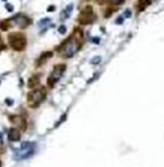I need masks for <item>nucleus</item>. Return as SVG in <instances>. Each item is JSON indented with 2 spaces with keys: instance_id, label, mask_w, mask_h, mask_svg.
<instances>
[{
  "instance_id": "6",
  "label": "nucleus",
  "mask_w": 164,
  "mask_h": 167,
  "mask_svg": "<svg viewBox=\"0 0 164 167\" xmlns=\"http://www.w3.org/2000/svg\"><path fill=\"white\" fill-rule=\"evenodd\" d=\"M95 19V16H94V10L91 7H87L86 9L82 10L81 16H79V22L81 23H91L92 21Z\"/></svg>"
},
{
  "instance_id": "16",
  "label": "nucleus",
  "mask_w": 164,
  "mask_h": 167,
  "mask_svg": "<svg viewBox=\"0 0 164 167\" xmlns=\"http://www.w3.org/2000/svg\"><path fill=\"white\" fill-rule=\"evenodd\" d=\"M65 30H67V29H65V26H60V27H59V32H60V34H64Z\"/></svg>"
},
{
  "instance_id": "17",
  "label": "nucleus",
  "mask_w": 164,
  "mask_h": 167,
  "mask_svg": "<svg viewBox=\"0 0 164 167\" xmlns=\"http://www.w3.org/2000/svg\"><path fill=\"white\" fill-rule=\"evenodd\" d=\"M110 2H112L113 4H120V3L123 2V0H110Z\"/></svg>"
},
{
  "instance_id": "12",
  "label": "nucleus",
  "mask_w": 164,
  "mask_h": 167,
  "mask_svg": "<svg viewBox=\"0 0 164 167\" xmlns=\"http://www.w3.org/2000/svg\"><path fill=\"white\" fill-rule=\"evenodd\" d=\"M73 9V5L72 4H69L67 8H65V10H64V14H63V18H67V17H69V14H71V10Z\"/></svg>"
},
{
  "instance_id": "21",
  "label": "nucleus",
  "mask_w": 164,
  "mask_h": 167,
  "mask_svg": "<svg viewBox=\"0 0 164 167\" xmlns=\"http://www.w3.org/2000/svg\"><path fill=\"white\" fill-rule=\"evenodd\" d=\"M5 46L3 45V43H2V39H0V50H2V49H4Z\"/></svg>"
},
{
  "instance_id": "3",
  "label": "nucleus",
  "mask_w": 164,
  "mask_h": 167,
  "mask_svg": "<svg viewBox=\"0 0 164 167\" xmlns=\"http://www.w3.org/2000/svg\"><path fill=\"white\" fill-rule=\"evenodd\" d=\"M46 96V91L45 89H35L28 94V104L30 107H37L41 102H44Z\"/></svg>"
},
{
  "instance_id": "1",
  "label": "nucleus",
  "mask_w": 164,
  "mask_h": 167,
  "mask_svg": "<svg viewBox=\"0 0 164 167\" xmlns=\"http://www.w3.org/2000/svg\"><path fill=\"white\" fill-rule=\"evenodd\" d=\"M81 49V41L77 40L76 37H69L64 41V44L59 48L60 55L64 58H71Z\"/></svg>"
},
{
  "instance_id": "14",
  "label": "nucleus",
  "mask_w": 164,
  "mask_h": 167,
  "mask_svg": "<svg viewBox=\"0 0 164 167\" xmlns=\"http://www.w3.org/2000/svg\"><path fill=\"white\" fill-rule=\"evenodd\" d=\"M9 21H3L2 23H0V29H2V30H8L9 29Z\"/></svg>"
},
{
  "instance_id": "8",
  "label": "nucleus",
  "mask_w": 164,
  "mask_h": 167,
  "mask_svg": "<svg viewBox=\"0 0 164 167\" xmlns=\"http://www.w3.org/2000/svg\"><path fill=\"white\" fill-rule=\"evenodd\" d=\"M10 121L17 125L21 129H26V120L23 118V116H10Z\"/></svg>"
},
{
  "instance_id": "22",
  "label": "nucleus",
  "mask_w": 164,
  "mask_h": 167,
  "mask_svg": "<svg viewBox=\"0 0 164 167\" xmlns=\"http://www.w3.org/2000/svg\"><path fill=\"white\" fill-rule=\"evenodd\" d=\"M0 166H2V163H0Z\"/></svg>"
},
{
  "instance_id": "23",
  "label": "nucleus",
  "mask_w": 164,
  "mask_h": 167,
  "mask_svg": "<svg viewBox=\"0 0 164 167\" xmlns=\"http://www.w3.org/2000/svg\"><path fill=\"white\" fill-rule=\"evenodd\" d=\"M5 2H7V0H5Z\"/></svg>"
},
{
  "instance_id": "11",
  "label": "nucleus",
  "mask_w": 164,
  "mask_h": 167,
  "mask_svg": "<svg viewBox=\"0 0 164 167\" xmlns=\"http://www.w3.org/2000/svg\"><path fill=\"white\" fill-rule=\"evenodd\" d=\"M37 84H38V77H36V76H33V77H31L28 80V86L30 88H35Z\"/></svg>"
},
{
  "instance_id": "9",
  "label": "nucleus",
  "mask_w": 164,
  "mask_h": 167,
  "mask_svg": "<svg viewBox=\"0 0 164 167\" xmlns=\"http://www.w3.org/2000/svg\"><path fill=\"white\" fill-rule=\"evenodd\" d=\"M8 137L10 142H18L21 139V134H19L18 129H10L8 132Z\"/></svg>"
},
{
  "instance_id": "13",
  "label": "nucleus",
  "mask_w": 164,
  "mask_h": 167,
  "mask_svg": "<svg viewBox=\"0 0 164 167\" xmlns=\"http://www.w3.org/2000/svg\"><path fill=\"white\" fill-rule=\"evenodd\" d=\"M49 23H50V19H49V18H44V19H41V21H40L38 27H45V26H48Z\"/></svg>"
},
{
  "instance_id": "4",
  "label": "nucleus",
  "mask_w": 164,
  "mask_h": 167,
  "mask_svg": "<svg viewBox=\"0 0 164 167\" xmlns=\"http://www.w3.org/2000/svg\"><path fill=\"white\" fill-rule=\"evenodd\" d=\"M9 43H10V46L14 50L21 51L26 48L27 40H26L24 35H22V34H12V35H9Z\"/></svg>"
},
{
  "instance_id": "18",
  "label": "nucleus",
  "mask_w": 164,
  "mask_h": 167,
  "mask_svg": "<svg viewBox=\"0 0 164 167\" xmlns=\"http://www.w3.org/2000/svg\"><path fill=\"white\" fill-rule=\"evenodd\" d=\"M7 9H8L9 12H12V10H13V7H12L10 4H7Z\"/></svg>"
},
{
  "instance_id": "15",
  "label": "nucleus",
  "mask_w": 164,
  "mask_h": 167,
  "mask_svg": "<svg viewBox=\"0 0 164 167\" xmlns=\"http://www.w3.org/2000/svg\"><path fill=\"white\" fill-rule=\"evenodd\" d=\"M98 62H100V57H95L94 59H91V63L94 64H98Z\"/></svg>"
},
{
  "instance_id": "10",
  "label": "nucleus",
  "mask_w": 164,
  "mask_h": 167,
  "mask_svg": "<svg viewBox=\"0 0 164 167\" xmlns=\"http://www.w3.org/2000/svg\"><path fill=\"white\" fill-rule=\"evenodd\" d=\"M53 55V53L51 51H46V53H44L43 55H41V57L37 59V66H40V64H44V62L45 61H48L50 57Z\"/></svg>"
},
{
  "instance_id": "5",
  "label": "nucleus",
  "mask_w": 164,
  "mask_h": 167,
  "mask_svg": "<svg viewBox=\"0 0 164 167\" xmlns=\"http://www.w3.org/2000/svg\"><path fill=\"white\" fill-rule=\"evenodd\" d=\"M64 69H65V66L64 64H58V66L54 67L51 75L48 78V85L49 86H54V85H55V82L59 81V78L62 77V75L64 72Z\"/></svg>"
},
{
  "instance_id": "2",
  "label": "nucleus",
  "mask_w": 164,
  "mask_h": 167,
  "mask_svg": "<svg viewBox=\"0 0 164 167\" xmlns=\"http://www.w3.org/2000/svg\"><path fill=\"white\" fill-rule=\"evenodd\" d=\"M36 149V143L33 142H26L21 145L19 149L14 150V159L21 161V159H26V158H30Z\"/></svg>"
},
{
  "instance_id": "7",
  "label": "nucleus",
  "mask_w": 164,
  "mask_h": 167,
  "mask_svg": "<svg viewBox=\"0 0 164 167\" xmlns=\"http://www.w3.org/2000/svg\"><path fill=\"white\" fill-rule=\"evenodd\" d=\"M10 21H13V24L19 27V29H24V27H27L30 24V19L27 18L26 16H23V14H17L14 18H12Z\"/></svg>"
},
{
  "instance_id": "20",
  "label": "nucleus",
  "mask_w": 164,
  "mask_h": 167,
  "mask_svg": "<svg viewBox=\"0 0 164 167\" xmlns=\"http://www.w3.org/2000/svg\"><path fill=\"white\" fill-rule=\"evenodd\" d=\"M126 17H131V10H126Z\"/></svg>"
},
{
  "instance_id": "19",
  "label": "nucleus",
  "mask_w": 164,
  "mask_h": 167,
  "mask_svg": "<svg viewBox=\"0 0 164 167\" xmlns=\"http://www.w3.org/2000/svg\"><path fill=\"white\" fill-rule=\"evenodd\" d=\"M123 19H125L123 17H119V18L117 19V23H118V24H119V23H122V21H123Z\"/></svg>"
}]
</instances>
